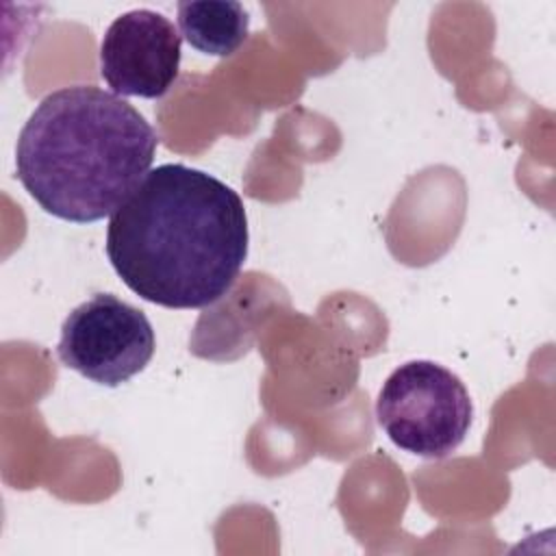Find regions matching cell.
<instances>
[{"label": "cell", "instance_id": "cell-4", "mask_svg": "<svg viewBox=\"0 0 556 556\" xmlns=\"http://www.w3.org/2000/svg\"><path fill=\"white\" fill-rule=\"evenodd\" d=\"M154 328L143 311L113 293L78 304L61 326V363L91 382L119 387L154 356Z\"/></svg>", "mask_w": 556, "mask_h": 556}, {"label": "cell", "instance_id": "cell-6", "mask_svg": "<svg viewBox=\"0 0 556 556\" xmlns=\"http://www.w3.org/2000/svg\"><path fill=\"white\" fill-rule=\"evenodd\" d=\"M178 26L198 52L230 56L245 41L250 17L232 0H185L178 2Z\"/></svg>", "mask_w": 556, "mask_h": 556}, {"label": "cell", "instance_id": "cell-2", "mask_svg": "<svg viewBox=\"0 0 556 556\" xmlns=\"http://www.w3.org/2000/svg\"><path fill=\"white\" fill-rule=\"evenodd\" d=\"M159 135L124 98L93 85L48 93L20 130L17 178L50 215H111L150 172Z\"/></svg>", "mask_w": 556, "mask_h": 556}, {"label": "cell", "instance_id": "cell-1", "mask_svg": "<svg viewBox=\"0 0 556 556\" xmlns=\"http://www.w3.org/2000/svg\"><path fill=\"white\" fill-rule=\"evenodd\" d=\"M104 250L122 282L146 302L204 308L232 289L245 263V206L219 178L163 163L111 213Z\"/></svg>", "mask_w": 556, "mask_h": 556}, {"label": "cell", "instance_id": "cell-3", "mask_svg": "<svg viewBox=\"0 0 556 556\" xmlns=\"http://www.w3.org/2000/svg\"><path fill=\"white\" fill-rule=\"evenodd\" d=\"M473 406L463 380L432 361L400 365L380 387L376 419L404 452L445 458L471 426Z\"/></svg>", "mask_w": 556, "mask_h": 556}, {"label": "cell", "instance_id": "cell-5", "mask_svg": "<svg viewBox=\"0 0 556 556\" xmlns=\"http://www.w3.org/2000/svg\"><path fill=\"white\" fill-rule=\"evenodd\" d=\"M182 35L163 13L132 9L100 41V76L119 98H161L180 70Z\"/></svg>", "mask_w": 556, "mask_h": 556}]
</instances>
